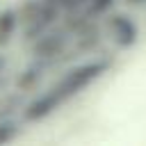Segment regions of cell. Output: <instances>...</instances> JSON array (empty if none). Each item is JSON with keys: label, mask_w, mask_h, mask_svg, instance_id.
Instances as JSON below:
<instances>
[{"label": "cell", "mask_w": 146, "mask_h": 146, "mask_svg": "<svg viewBox=\"0 0 146 146\" xmlns=\"http://www.w3.org/2000/svg\"><path fill=\"white\" fill-rule=\"evenodd\" d=\"M103 71H105V64H103V62H91V64L78 66V68L71 71L66 78H62L57 87L48 89L43 96H39L36 100H32V103L27 105V110H25V119H30V121L43 119V116L50 114L55 107H59L66 98L75 96L80 89H84L89 82H94Z\"/></svg>", "instance_id": "cell-1"}, {"label": "cell", "mask_w": 146, "mask_h": 146, "mask_svg": "<svg viewBox=\"0 0 146 146\" xmlns=\"http://www.w3.org/2000/svg\"><path fill=\"white\" fill-rule=\"evenodd\" d=\"M110 23H112L114 39H116L121 46H132V43L137 41V25H135L128 16H114Z\"/></svg>", "instance_id": "cell-2"}, {"label": "cell", "mask_w": 146, "mask_h": 146, "mask_svg": "<svg viewBox=\"0 0 146 146\" xmlns=\"http://www.w3.org/2000/svg\"><path fill=\"white\" fill-rule=\"evenodd\" d=\"M16 23H18V18H16V14H14L11 9H7V11L0 14V43H5V41L11 36Z\"/></svg>", "instance_id": "cell-3"}, {"label": "cell", "mask_w": 146, "mask_h": 146, "mask_svg": "<svg viewBox=\"0 0 146 146\" xmlns=\"http://www.w3.org/2000/svg\"><path fill=\"white\" fill-rule=\"evenodd\" d=\"M89 7H91V11L100 14V11H105V9L112 7V0H89Z\"/></svg>", "instance_id": "cell-4"}, {"label": "cell", "mask_w": 146, "mask_h": 146, "mask_svg": "<svg viewBox=\"0 0 146 146\" xmlns=\"http://www.w3.org/2000/svg\"><path fill=\"white\" fill-rule=\"evenodd\" d=\"M11 137V125H0V141H7Z\"/></svg>", "instance_id": "cell-5"}, {"label": "cell", "mask_w": 146, "mask_h": 146, "mask_svg": "<svg viewBox=\"0 0 146 146\" xmlns=\"http://www.w3.org/2000/svg\"><path fill=\"white\" fill-rule=\"evenodd\" d=\"M135 2H141V0H135Z\"/></svg>", "instance_id": "cell-6"}]
</instances>
